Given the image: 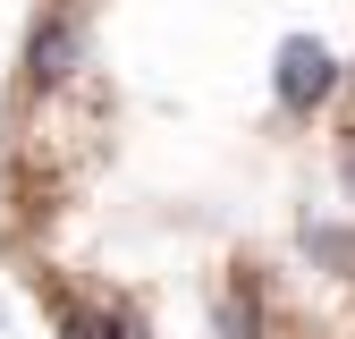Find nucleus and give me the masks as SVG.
I'll list each match as a JSON object with an SVG mask.
<instances>
[{
	"instance_id": "f257e3e1",
	"label": "nucleus",
	"mask_w": 355,
	"mask_h": 339,
	"mask_svg": "<svg viewBox=\"0 0 355 339\" xmlns=\"http://www.w3.org/2000/svg\"><path fill=\"white\" fill-rule=\"evenodd\" d=\"M271 85H279V102H288V110H313V102H330L338 60L322 51L313 34H288V42H279V68H271Z\"/></svg>"
},
{
	"instance_id": "f03ea898",
	"label": "nucleus",
	"mask_w": 355,
	"mask_h": 339,
	"mask_svg": "<svg viewBox=\"0 0 355 339\" xmlns=\"http://www.w3.org/2000/svg\"><path fill=\"white\" fill-rule=\"evenodd\" d=\"M76 51H85V42H76V26H68V17H51V26L34 34V51H26V68H34V85H60V76L76 68Z\"/></svg>"
},
{
	"instance_id": "7ed1b4c3",
	"label": "nucleus",
	"mask_w": 355,
	"mask_h": 339,
	"mask_svg": "<svg viewBox=\"0 0 355 339\" xmlns=\"http://www.w3.org/2000/svg\"><path fill=\"white\" fill-rule=\"evenodd\" d=\"M220 339H262V314H254V297H245V288L220 297Z\"/></svg>"
},
{
	"instance_id": "20e7f679",
	"label": "nucleus",
	"mask_w": 355,
	"mask_h": 339,
	"mask_svg": "<svg viewBox=\"0 0 355 339\" xmlns=\"http://www.w3.org/2000/svg\"><path fill=\"white\" fill-rule=\"evenodd\" d=\"M304 246H313L322 263H338V272H355V238H338V229H304Z\"/></svg>"
},
{
	"instance_id": "39448f33",
	"label": "nucleus",
	"mask_w": 355,
	"mask_h": 339,
	"mask_svg": "<svg viewBox=\"0 0 355 339\" xmlns=\"http://www.w3.org/2000/svg\"><path fill=\"white\" fill-rule=\"evenodd\" d=\"M68 339H127V322H110V314H68Z\"/></svg>"
}]
</instances>
